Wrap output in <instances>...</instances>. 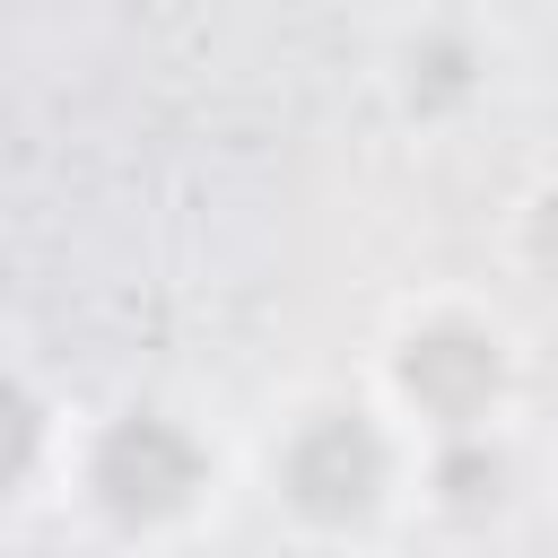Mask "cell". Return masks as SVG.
Masks as SVG:
<instances>
[{"label":"cell","mask_w":558,"mask_h":558,"mask_svg":"<svg viewBox=\"0 0 558 558\" xmlns=\"http://www.w3.org/2000/svg\"><path fill=\"white\" fill-rule=\"evenodd\" d=\"M244 497V445L174 384H122L70 418L52 514L96 558H192Z\"/></svg>","instance_id":"1"},{"label":"cell","mask_w":558,"mask_h":558,"mask_svg":"<svg viewBox=\"0 0 558 558\" xmlns=\"http://www.w3.org/2000/svg\"><path fill=\"white\" fill-rule=\"evenodd\" d=\"M244 497L305 558H384L418 532V445L357 375H323L253 427Z\"/></svg>","instance_id":"2"},{"label":"cell","mask_w":558,"mask_h":558,"mask_svg":"<svg viewBox=\"0 0 558 558\" xmlns=\"http://www.w3.org/2000/svg\"><path fill=\"white\" fill-rule=\"evenodd\" d=\"M357 384L410 427V445H488L523 436L532 410V331L480 279H427L384 305Z\"/></svg>","instance_id":"3"},{"label":"cell","mask_w":558,"mask_h":558,"mask_svg":"<svg viewBox=\"0 0 558 558\" xmlns=\"http://www.w3.org/2000/svg\"><path fill=\"white\" fill-rule=\"evenodd\" d=\"M514 78H523V44L497 9L418 0V9H392L366 26V96L418 148L471 140L480 122H497Z\"/></svg>","instance_id":"4"},{"label":"cell","mask_w":558,"mask_h":558,"mask_svg":"<svg viewBox=\"0 0 558 558\" xmlns=\"http://www.w3.org/2000/svg\"><path fill=\"white\" fill-rule=\"evenodd\" d=\"M70 418H78V410H70L17 349H0V541L26 532V523L61 497Z\"/></svg>","instance_id":"5"},{"label":"cell","mask_w":558,"mask_h":558,"mask_svg":"<svg viewBox=\"0 0 558 558\" xmlns=\"http://www.w3.org/2000/svg\"><path fill=\"white\" fill-rule=\"evenodd\" d=\"M523 436H488V445H427L418 453V523L427 532H453V541H480V532H506L514 506H523Z\"/></svg>","instance_id":"6"},{"label":"cell","mask_w":558,"mask_h":558,"mask_svg":"<svg viewBox=\"0 0 558 558\" xmlns=\"http://www.w3.org/2000/svg\"><path fill=\"white\" fill-rule=\"evenodd\" d=\"M497 270H506V288H523L532 305H558V157L532 166V174L506 192Z\"/></svg>","instance_id":"7"},{"label":"cell","mask_w":558,"mask_h":558,"mask_svg":"<svg viewBox=\"0 0 558 558\" xmlns=\"http://www.w3.org/2000/svg\"><path fill=\"white\" fill-rule=\"evenodd\" d=\"M549 514H558V462H549Z\"/></svg>","instance_id":"8"}]
</instances>
